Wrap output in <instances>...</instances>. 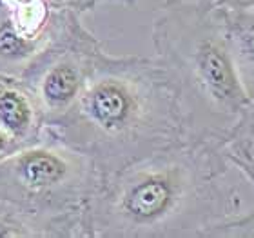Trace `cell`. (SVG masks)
Listing matches in <instances>:
<instances>
[{
  "label": "cell",
  "mask_w": 254,
  "mask_h": 238,
  "mask_svg": "<svg viewBox=\"0 0 254 238\" xmlns=\"http://www.w3.org/2000/svg\"><path fill=\"white\" fill-rule=\"evenodd\" d=\"M223 144L186 137L102 178L91 238H254V207Z\"/></svg>",
  "instance_id": "cell-1"
},
{
  "label": "cell",
  "mask_w": 254,
  "mask_h": 238,
  "mask_svg": "<svg viewBox=\"0 0 254 238\" xmlns=\"http://www.w3.org/2000/svg\"><path fill=\"white\" fill-rule=\"evenodd\" d=\"M44 133L87 155L102 178L189 137L178 95L158 60L107 51L71 109Z\"/></svg>",
  "instance_id": "cell-2"
},
{
  "label": "cell",
  "mask_w": 254,
  "mask_h": 238,
  "mask_svg": "<svg viewBox=\"0 0 254 238\" xmlns=\"http://www.w3.org/2000/svg\"><path fill=\"white\" fill-rule=\"evenodd\" d=\"M154 59L173 82L189 137L223 144L253 109L240 80L225 16L209 0H160Z\"/></svg>",
  "instance_id": "cell-3"
},
{
  "label": "cell",
  "mask_w": 254,
  "mask_h": 238,
  "mask_svg": "<svg viewBox=\"0 0 254 238\" xmlns=\"http://www.w3.org/2000/svg\"><path fill=\"white\" fill-rule=\"evenodd\" d=\"M100 184L87 155L44 133L0 160V238H91Z\"/></svg>",
  "instance_id": "cell-4"
},
{
  "label": "cell",
  "mask_w": 254,
  "mask_h": 238,
  "mask_svg": "<svg viewBox=\"0 0 254 238\" xmlns=\"http://www.w3.org/2000/svg\"><path fill=\"white\" fill-rule=\"evenodd\" d=\"M104 51L100 38L85 27L82 15L76 13L22 71L18 79L37 100L46 126L71 109Z\"/></svg>",
  "instance_id": "cell-5"
},
{
  "label": "cell",
  "mask_w": 254,
  "mask_h": 238,
  "mask_svg": "<svg viewBox=\"0 0 254 238\" xmlns=\"http://www.w3.org/2000/svg\"><path fill=\"white\" fill-rule=\"evenodd\" d=\"M73 15L62 0H0V77L18 79Z\"/></svg>",
  "instance_id": "cell-6"
},
{
  "label": "cell",
  "mask_w": 254,
  "mask_h": 238,
  "mask_svg": "<svg viewBox=\"0 0 254 238\" xmlns=\"http://www.w3.org/2000/svg\"><path fill=\"white\" fill-rule=\"evenodd\" d=\"M0 127L18 148H26L44 137L46 122L42 111L16 77H0Z\"/></svg>",
  "instance_id": "cell-7"
},
{
  "label": "cell",
  "mask_w": 254,
  "mask_h": 238,
  "mask_svg": "<svg viewBox=\"0 0 254 238\" xmlns=\"http://www.w3.org/2000/svg\"><path fill=\"white\" fill-rule=\"evenodd\" d=\"M240 80L254 107V11H223Z\"/></svg>",
  "instance_id": "cell-8"
},
{
  "label": "cell",
  "mask_w": 254,
  "mask_h": 238,
  "mask_svg": "<svg viewBox=\"0 0 254 238\" xmlns=\"http://www.w3.org/2000/svg\"><path fill=\"white\" fill-rule=\"evenodd\" d=\"M223 151L233 164L254 165V107L223 142Z\"/></svg>",
  "instance_id": "cell-9"
},
{
  "label": "cell",
  "mask_w": 254,
  "mask_h": 238,
  "mask_svg": "<svg viewBox=\"0 0 254 238\" xmlns=\"http://www.w3.org/2000/svg\"><path fill=\"white\" fill-rule=\"evenodd\" d=\"M64 4L74 9L80 15H85L89 11H95L100 5H122V7H132L136 0H62Z\"/></svg>",
  "instance_id": "cell-10"
},
{
  "label": "cell",
  "mask_w": 254,
  "mask_h": 238,
  "mask_svg": "<svg viewBox=\"0 0 254 238\" xmlns=\"http://www.w3.org/2000/svg\"><path fill=\"white\" fill-rule=\"evenodd\" d=\"M223 11H254V0H209Z\"/></svg>",
  "instance_id": "cell-11"
},
{
  "label": "cell",
  "mask_w": 254,
  "mask_h": 238,
  "mask_svg": "<svg viewBox=\"0 0 254 238\" xmlns=\"http://www.w3.org/2000/svg\"><path fill=\"white\" fill-rule=\"evenodd\" d=\"M16 149H20V148L16 146V142L7 135V133L0 127V160L4 159V157H7V155L15 153Z\"/></svg>",
  "instance_id": "cell-12"
}]
</instances>
